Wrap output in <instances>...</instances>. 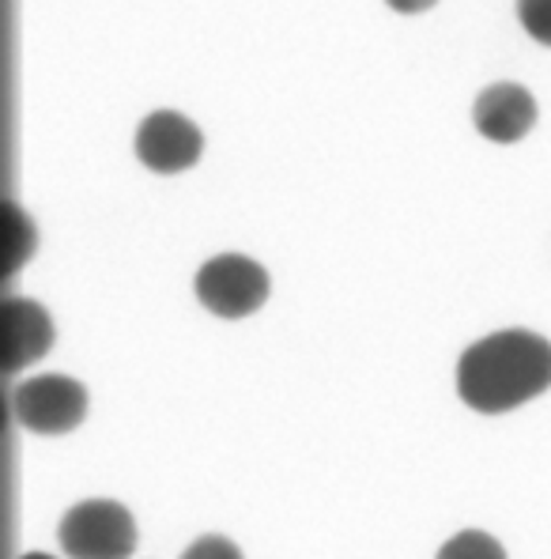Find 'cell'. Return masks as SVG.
I'll use <instances>...</instances> for the list:
<instances>
[{
    "mask_svg": "<svg viewBox=\"0 0 551 559\" xmlns=\"http://www.w3.org/2000/svg\"><path fill=\"white\" fill-rule=\"evenodd\" d=\"M551 390V344L529 329H499L457 359V397L480 416H503Z\"/></svg>",
    "mask_w": 551,
    "mask_h": 559,
    "instance_id": "cell-1",
    "label": "cell"
},
{
    "mask_svg": "<svg viewBox=\"0 0 551 559\" xmlns=\"http://www.w3.org/2000/svg\"><path fill=\"white\" fill-rule=\"evenodd\" d=\"M57 540L69 559H129L136 548V522L113 499H84L57 522Z\"/></svg>",
    "mask_w": 551,
    "mask_h": 559,
    "instance_id": "cell-2",
    "label": "cell"
},
{
    "mask_svg": "<svg viewBox=\"0 0 551 559\" xmlns=\"http://www.w3.org/2000/svg\"><path fill=\"white\" fill-rule=\"evenodd\" d=\"M193 292L204 310L216 318L238 322L265 307L268 299V273L245 253H216L196 269Z\"/></svg>",
    "mask_w": 551,
    "mask_h": 559,
    "instance_id": "cell-3",
    "label": "cell"
},
{
    "mask_svg": "<svg viewBox=\"0 0 551 559\" xmlns=\"http://www.w3.org/2000/svg\"><path fill=\"white\" fill-rule=\"evenodd\" d=\"M12 416L31 435H69L87 416V385L69 374H31L15 382Z\"/></svg>",
    "mask_w": 551,
    "mask_h": 559,
    "instance_id": "cell-4",
    "label": "cell"
},
{
    "mask_svg": "<svg viewBox=\"0 0 551 559\" xmlns=\"http://www.w3.org/2000/svg\"><path fill=\"white\" fill-rule=\"evenodd\" d=\"M201 129L178 110H152L136 129V159L152 175H182L201 159Z\"/></svg>",
    "mask_w": 551,
    "mask_h": 559,
    "instance_id": "cell-5",
    "label": "cell"
},
{
    "mask_svg": "<svg viewBox=\"0 0 551 559\" xmlns=\"http://www.w3.org/2000/svg\"><path fill=\"white\" fill-rule=\"evenodd\" d=\"M472 121L476 133L491 140V144H517L537 126V98L525 92L522 84L503 80V84H491L480 92L472 106Z\"/></svg>",
    "mask_w": 551,
    "mask_h": 559,
    "instance_id": "cell-6",
    "label": "cell"
},
{
    "mask_svg": "<svg viewBox=\"0 0 551 559\" xmlns=\"http://www.w3.org/2000/svg\"><path fill=\"white\" fill-rule=\"evenodd\" d=\"M53 318L46 314L43 302L12 295L4 302V371L20 374L38 364L53 348Z\"/></svg>",
    "mask_w": 551,
    "mask_h": 559,
    "instance_id": "cell-7",
    "label": "cell"
},
{
    "mask_svg": "<svg viewBox=\"0 0 551 559\" xmlns=\"http://www.w3.org/2000/svg\"><path fill=\"white\" fill-rule=\"evenodd\" d=\"M8 276H15L31 258H35V246H38V231H35V219L20 209V204H8Z\"/></svg>",
    "mask_w": 551,
    "mask_h": 559,
    "instance_id": "cell-8",
    "label": "cell"
},
{
    "mask_svg": "<svg viewBox=\"0 0 551 559\" xmlns=\"http://www.w3.org/2000/svg\"><path fill=\"white\" fill-rule=\"evenodd\" d=\"M439 559H506L503 545L483 530H460L439 548Z\"/></svg>",
    "mask_w": 551,
    "mask_h": 559,
    "instance_id": "cell-9",
    "label": "cell"
},
{
    "mask_svg": "<svg viewBox=\"0 0 551 559\" xmlns=\"http://www.w3.org/2000/svg\"><path fill=\"white\" fill-rule=\"evenodd\" d=\"M517 20L540 46L551 49V0H517Z\"/></svg>",
    "mask_w": 551,
    "mask_h": 559,
    "instance_id": "cell-10",
    "label": "cell"
},
{
    "mask_svg": "<svg viewBox=\"0 0 551 559\" xmlns=\"http://www.w3.org/2000/svg\"><path fill=\"white\" fill-rule=\"evenodd\" d=\"M178 559H242V552H238L235 540L219 537V533H204Z\"/></svg>",
    "mask_w": 551,
    "mask_h": 559,
    "instance_id": "cell-11",
    "label": "cell"
},
{
    "mask_svg": "<svg viewBox=\"0 0 551 559\" xmlns=\"http://www.w3.org/2000/svg\"><path fill=\"white\" fill-rule=\"evenodd\" d=\"M385 4H390L393 12H400V15H416V12H427L434 0H385Z\"/></svg>",
    "mask_w": 551,
    "mask_h": 559,
    "instance_id": "cell-12",
    "label": "cell"
},
{
    "mask_svg": "<svg viewBox=\"0 0 551 559\" xmlns=\"http://www.w3.org/2000/svg\"><path fill=\"white\" fill-rule=\"evenodd\" d=\"M20 559H57V556H46V552H23Z\"/></svg>",
    "mask_w": 551,
    "mask_h": 559,
    "instance_id": "cell-13",
    "label": "cell"
}]
</instances>
